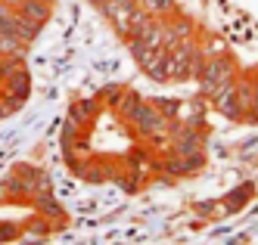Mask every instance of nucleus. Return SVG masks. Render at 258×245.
Here are the masks:
<instances>
[{
	"instance_id": "nucleus-1",
	"label": "nucleus",
	"mask_w": 258,
	"mask_h": 245,
	"mask_svg": "<svg viewBox=\"0 0 258 245\" xmlns=\"http://www.w3.org/2000/svg\"><path fill=\"white\" fill-rule=\"evenodd\" d=\"M31 202H34V214H41L44 220H50V223H53V230H56V227H66V208L59 205V199L53 196L50 190L38 193Z\"/></svg>"
},
{
	"instance_id": "nucleus-2",
	"label": "nucleus",
	"mask_w": 258,
	"mask_h": 245,
	"mask_svg": "<svg viewBox=\"0 0 258 245\" xmlns=\"http://www.w3.org/2000/svg\"><path fill=\"white\" fill-rule=\"evenodd\" d=\"M22 230H25L28 236L44 239V236H50V233H53V223H50V220H44L41 214H31V217H25V220H22Z\"/></svg>"
},
{
	"instance_id": "nucleus-3",
	"label": "nucleus",
	"mask_w": 258,
	"mask_h": 245,
	"mask_svg": "<svg viewBox=\"0 0 258 245\" xmlns=\"http://www.w3.org/2000/svg\"><path fill=\"white\" fill-rule=\"evenodd\" d=\"M22 236H25V230H22V223H16V220H4V217H0V245L19 242Z\"/></svg>"
},
{
	"instance_id": "nucleus-4",
	"label": "nucleus",
	"mask_w": 258,
	"mask_h": 245,
	"mask_svg": "<svg viewBox=\"0 0 258 245\" xmlns=\"http://www.w3.org/2000/svg\"><path fill=\"white\" fill-rule=\"evenodd\" d=\"M13 115V106L7 103V97H4V93H0V121H4V118H10Z\"/></svg>"
}]
</instances>
